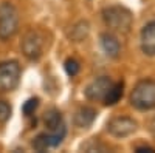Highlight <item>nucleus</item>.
Here are the masks:
<instances>
[{"mask_svg": "<svg viewBox=\"0 0 155 153\" xmlns=\"http://www.w3.org/2000/svg\"><path fill=\"white\" fill-rule=\"evenodd\" d=\"M88 33H90V25L87 20H79L76 22L73 27L70 28L68 31V39L71 42H82L88 37Z\"/></svg>", "mask_w": 155, "mask_h": 153, "instance_id": "nucleus-13", "label": "nucleus"}, {"mask_svg": "<svg viewBox=\"0 0 155 153\" xmlns=\"http://www.w3.org/2000/svg\"><path fill=\"white\" fill-rule=\"evenodd\" d=\"M37 107H39V99H37V97H31V99H28V100L23 104L22 111H23L25 116H31V114L36 111Z\"/></svg>", "mask_w": 155, "mask_h": 153, "instance_id": "nucleus-16", "label": "nucleus"}, {"mask_svg": "<svg viewBox=\"0 0 155 153\" xmlns=\"http://www.w3.org/2000/svg\"><path fill=\"white\" fill-rule=\"evenodd\" d=\"M20 48H22L23 56L27 59H30V60L41 59V56L44 53V36L34 30L28 31L23 36Z\"/></svg>", "mask_w": 155, "mask_h": 153, "instance_id": "nucleus-5", "label": "nucleus"}, {"mask_svg": "<svg viewBox=\"0 0 155 153\" xmlns=\"http://www.w3.org/2000/svg\"><path fill=\"white\" fill-rule=\"evenodd\" d=\"M112 85H113V81L109 76H99V78L93 79L85 87L84 94L88 100H104V97Z\"/></svg>", "mask_w": 155, "mask_h": 153, "instance_id": "nucleus-7", "label": "nucleus"}, {"mask_svg": "<svg viewBox=\"0 0 155 153\" xmlns=\"http://www.w3.org/2000/svg\"><path fill=\"white\" fill-rule=\"evenodd\" d=\"M137 151H138V153H152V151H155V148H153V147H147V145H144V147H138Z\"/></svg>", "mask_w": 155, "mask_h": 153, "instance_id": "nucleus-19", "label": "nucleus"}, {"mask_svg": "<svg viewBox=\"0 0 155 153\" xmlns=\"http://www.w3.org/2000/svg\"><path fill=\"white\" fill-rule=\"evenodd\" d=\"M140 46L146 56H155V20L146 23L141 30Z\"/></svg>", "mask_w": 155, "mask_h": 153, "instance_id": "nucleus-9", "label": "nucleus"}, {"mask_svg": "<svg viewBox=\"0 0 155 153\" xmlns=\"http://www.w3.org/2000/svg\"><path fill=\"white\" fill-rule=\"evenodd\" d=\"M79 150L82 151H90V153H93V151H107V147L106 144H102L99 139L96 138H92V139H88V141L82 142Z\"/></svg>", "mask_w": 155, "mask_h": 153, "instance_id": "nucleus-15", "label": "nucleus"}, {"mask_svg": "<svg viewBox=\"0 0 155 153\" xmlns=\"http://www.w3.org/2000/svg\"><path fill=\"white\" fill-rule=\"evenodd\" d=\"M130 105L140 111H147L155 108V81L143 79L130 91Z\"/></svg>", "mask_w": 155, "mask_h": 153, "instance_id": "nucleus-2", "label": "nucleus"}, {"mask_svg": "<svg viewBox=\"0 0 155 153\" xmlns=\"http://www.w3.org/2000/svg\"><path fill=\"white\" fill-rule=\"evenodd\" d=\"M102 22L106 27L116 33H129L134 23V14L132 11L123 6V5H110L102 9L101 12Z\"/></svg>", "mask_w": 155, "mask_h": 153, "instance_id": "nucleus-1", "label": "nucleus"}, {"mask_svg": "<svg viewBox=\"0 0 155 153\" xmlns=\"http://www.w3.org/2000/svg\"><path fill=\"white\" fill-rule=\"evenodd\" d=\"M65 71H67V74L68 76H76L78 73H79V68H81V65H79V62H78L76 59H67L65 60Z\"/></svg>", "mask_w": 155, "mask_h": 153, "instance_id": "nucleus-18", "label": "nucleus"}, {"mask_svg": "<svg viewBox=\"0 0 155 153\" xmlns=\"http://www.w3.org/2000/svg\"><path fill=\"white\" fill-rule=\"evenodd\" d=\"M19 11L11 2L0 3V40L6 42L19 31Z\"/></svg>", "mask_w": 155, "mask_h": 153, "instance_id": "nucleus-3", "label": "nucleus"}, {"mask_svg": "<svg viewBox=\"0 0 155 153\" xmlns=\"http://www.w3.org/2000/svg\"><path fill=\"white\" fill-rule=\"evenodd\" d=\"M64 138H65V135H62V133H53V132L47 133L45 132V133L37 135L34 138V141L31 142V145L36 151H47L50 148L58 147L64 141Z\"/></svg>", "mask_w": 155, "mask_h": 153, "instance_id": "nucleus-8", "label": "nucleus"}, {"mask_svg": "<svg viewBox=\"0 0 155 153\" xmlns=\"http://www.w3.org/2000/svg\"><path fill=\"white\" fill-rule=\"evenodd\" d=\"M96 110L92 108V107H81L78 108L74 116H73V122L76 127H79V129H87V127H90L95 119H96Z\"/></svg>", "mask_w": 155, "mask_h": 153, "instance_id": "nucleus-12", "label": "nucleus"}, {"mask_svg": "<svg viewBox=\"0 0 155 153\" xmlns=\"http://www.w3.org/2000/svg\"><path fill=\"white\" fill-rule=\"evenodd\" d=\"M99 43H101V48L106 53L107 57L116 59V57L120 56V51H121L120 40L116 39L112 33H102L99 36Z\"/></svg>", "mask_w": 155, "mask_h": 153, "instance_id": "nucleus-11", "label": "nucleus"}, {"mask_svg": "<svg viewBox=\"0 0 155 153\" xmlns=\"http://www.w3.org/2000/svg\"><path fill=\"white\" fill-rule=\"evenodd\" d=\"M123 90H124V84L123 82H116L110 87V90L107 91L106 97H104V104L106 105H115L116 102H120V99L123 97Z\"/></svg>", "mask_w": 155, "mask_h": 153, "instance_id": "nucleus-14", "label": "nucleus"}, {"mask_svg": "<svg viewBox=\"0 0 155 153\" xmlns=\"http://www.w3.org/2000/svg\"><path fill=\"white\" fill-rule=\"evenodd\" d=\"M137 129H138L137 121L129 116H116L107 122V132L113 138H118V139L134 135Z\"/></svg>", "mask_w": 155, "mask_h": 153, "instance_id": "nucleus-6", "label": "nucleus"}, {"mask_svg": "<svg viewBox=\"0 0 155 153\" xmlns=\"http://www.w3.org/2000/svg\"><path fill=\"white\" fill-rule=\"evenodd\" d=\"M150 130H152V135L155 136V118H153L152 122H150Z\"/></svg>", "mask_w": 155, "mask_h": 153, "instance_id": "nucleus-20", "label": "nucleus"}, {"mask_svg": "<svg viewBox=\"0 0 155 153\" xmlns=\"http://www.w3.org/2000/svg\"><path fill=\"white\" fill-rule=\"evenodd\" d=\"M44 124L48 129V132L62 133V135L67 133V127H65V122H64V118H62L61 111L56 108H51L44 114Z\"/></svg>", "mask_w": 155, "mask_h": 153, "instance_id": "nucleus-10", "label": "nucleus"}, {"mask_svg": "<svg viewBox=\"0 0 155 153\" xmlns=\"http://www.w3.org/2000/svg\"><path fill=\"white\" fill-rule=\"evenodd\" d=\"M20 65L17 60L0 62V91H11L19 85Z\"/></svg>", "mask_w": 155, "mask_h": 153, "instance_id": "nucleus-4", "label": "nucleus"}, {"mask_svg": "<svg viewBox=\"0 0 155 153\" xmlns=\"http://www.w3.org/2000/svg\"><path fill=\"white\" fill-rule=\"evenodd\" d=\"M11 105L6 100H0V124H5L9 118H11Z\"/></svg>", "mask_w": 155, "mask_h": 153, "instance_id": "nucleus-17", "label": "nucleus"}]
</instances>
